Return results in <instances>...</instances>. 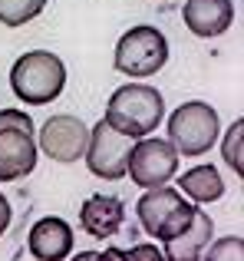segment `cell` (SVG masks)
<instances>
[{
	"label": "cell",
	"mask_w": 244,
	"mask_h": 261,
	"mask_svg": "<svg viewBox=\"0 0 244 261\" xmlns=\"http://www.w3.org/2000/svg\"><path fill=\"white\" fill-rule=\"evenodd\" d=\"M165 116V99L155 86L126 83L106 102V126H112L126 139H145Z\"/></svg>",
	"instance_id": "1"
},
{
	"label": "cell",
	"mask_w": 244,
	"mask_h": 261,
	"mask_svg": "<svg viewBox=\"0 0 244 261\" xmlns=\"http://www.w3.org/2000/svg\"><path fill=\"white\" fill-rule=\"evenodd\" d=\"M10 86L30 106H46L53 102L66 86V66L56 53L50 50H30L13 63Z\"/></svg>",
	"instance_id": "2"
},
{
	"label": "cell",
	"mask_w": 244,
	"mask_h": 261,
	"mask_svg": "<svg viewBox=\"0 0 244 261\" xmlns=\"http://www.w3.org/2000/svg\"><path fill=\"white\" fill-rule=\"evenodd\" d=\"M135 215H139L142 228H145L148 235L159 238L162 245H168L192 225L195 205L185 202L178 189H168L165 185V189L145 192V195L139 198V205H135Z\"/></svg>",
	"instance_id": "3"
},
{
	"label": "cell",
	"mask_w": 244,
	"mask_h": 261,
	"mask_svg": "<svg viewBox=\"0 0 244 261\" xmlns=\"http://www.w3.org/2000/svg\"><path fill=\"white\" fill-rule=\"evenodd\" d=\"M33 119L20 109H0V182H17L37 169Z\"/></svg>",
	"instance_id": "4"
},
{
	"label": "cell",
	"mask_w": 244,
	"mask_h": 261,
	"mask_svg": "<svg viewBox=\"0 0 244 261\" xmlns=\"http://www.w3.org/2000/svg\"><path fill=\"white\" fill-rule=\"evenodd\" d=\"M165 126H168L165 142L178 155H201L215 146L221 122H218L215 106H208V102H201V99H192V102H181V106L168 116Z\"/></svg>",
	"instance_id": "5"
},
{
	"label": "cell",
	"mask_w": 244,
	"mask_h": 261,
	"mask_svg": "<svg viewBox=\"0 0 244 261\" xmlns=\"http://www.w3.org/2000/svg\"><path fill=\"white\" fill-rule=\"evenodd\" d=\"M165 63H168V40L159 27L139 23L119 37V43H116V70L119 73L145 80V76H155Z\"/></svg>",
	"instance_id": "6"
},
{
	"label": "cell",
	"mask_w": 244,
	"mask_h": 261,
	"mask_svg": "<svg viewBox=\"0 0 244 261\" xmlns=\"http://www.w3.org/2000/svg\"><path fill=\"white\" fill-rule=\"evenodd\" d=\"M126 172L145 192L165 189V185L178 175V152H175L165 139H155V136L152 139H139V142H132Z\"/></svg>",
	"instance_id": "7"
},
{
	"label": "cell",
	"mask_w": 244,
	"mask_h": 261,
	"mask_svg": "<svg viewBox=\"0 0 244 261\" xmlns=\"http://www.w3.org/2000/svg\"><path fill=\"white\" fill-rule=\"evenodd\" d=\"M129 152H132V139H126L122 133H116V129L106 126V122H96V126L89 129L83 155H86V166H89L93 175L116 182V178L126 175Z\"/></svg>",
	"instance_id": "8"
},
{
	"label": "cell",
	"mask_w": 244,
	"mask_h": 261,
	"mask_svg": "<svg viewBox=\"0 0 244 261\" xmlns=\"http://www.w3.org/2000/svg\"><path fill=\"white\" fill-rule=\"evenodd\" d=\"M86 139H89L86 122L76 119V116H66V113L63 116H50V119L43 122V129H40V149L46 152V159L63 162V166L83 159Z\"/></svg>",
	"instance_id": "9"
},
{
	"label": "cell",
	"mask_w": 244,
	"mask_h": 261,
	"mask_svg": "<svg viewBox=\"0 0 244 261\" xmlns=\"http://www.w3.org/2000/svg\"><path fill=\"white\" fill-rule=\"evenodd\" d=\"M26 245L37 261H63L73 255V225L56 215H46L30 228Z\"/></svg>",
	"instance_id": "10"
},
{
	"label": "cell",
	"mask_w": 244,
	"mask_h": 261,
	"mask_svg": "<svg viewBox=\"0 0 244 261\" xmlns=\"http://www.w3.org/2000/svg\"><path fill=\"white\" fill-rule=\"evenodd\" d=\"M181 20L195 37L211 40V37H221L234 23V4L231 0H185Z\"/></svg>",
	"instance_id": "11"
},
{
	"label": "cell",
	"mask_w": 244,
	"mask_h": 261,
	"mask_svg": "<svg viewBox=\"0 0 244 261\" xmlns=\"http://www.w3.org/2000/svg\"><path fill=\"white\" fill-rule=\"evenodd\" d=\"M126 222V205L116 195H93L79 208V225L93 238H112Z\"/></svg>",
	"instance_id": "12"
},
{
	"label": "cell",
	"mask_w": 244,
	"mask_h": 261,
	"mask_svg": "<svg viewBox=\"0 0 244 261\" xmlns=\"http://www.w3.org/2000/svg\"><path fill=\"white\" fill-rule=\"evenodd\" d=\"M211 235H215V222L205 215V208H195L192 225H188L175 242L165 245L162 258L165 261H201V255H205L208 245H211Z\"/></svg>",
	"instance_id": "13"
},
{
	"label": "cell",
	"mask_w": 244,
	"mask_h": 261,
	"mask_svg": "<svg viewBox=\"0 0 244 261\" xmlns=\"http://www.w3.org/2000/svg\"><path fill=\"white\" fill-rule=\"evenodd\" d=\"M178 189L192 198L195 208H201V205H208V202H218V198L225 195V182H221V175H218L215 166H195V169H188V172H181Z\"/></svg>",
	"instance_id": "14"
},
{
	"label": "cell",
	"mask_w": 244,
	"mask_h": 261,
	"mask_svg": "<svg viewBox=\"0 0 244 261\" xmlns=\"http://www.w3.org/2000/svg\"><path fill=\"white\" fill-rule=\"evenodd\" d=\"M46 0H0V23L4 27H23L33 17H40Z\"/></svg>",
	"instance_id": "15"
},
{
	"label": "cell",
	"mask_w": 244,
	"mask_h": 261,
	"mask_svg": "<svg viewBox=\"0 0 244 261\" xmlns=\"http://www.w3.org/2000/svg\"><path fill=\"white\" fill-rule=\"evenodd\" d=\"M201 261H244V238L241 235L218 238L215 245H208V251L201 255Z\"/></svg>",
	"instance_id": "16"
},
{
	"label": "cell",
	"mask_w": 244,
	"mask_h": 261,
	"mask_svg": "<svg viewBox=\"0 0 244 261\" xmlns=\"http://www.w3.org/2000/svg\"><path fill=\"white\" fill-rule=\"evenodd\" d=\"M241 139H244V119L234 122L231 133L225 136V146H221V152H225L228 166L234 169V175H244V162H241Z\"/></svg>",
	"instance_id": "17"
},
{
	"label": "cell",
	"mask_w": 244,
	"mask_h": 261,
	"mask_svg": "<svg viewBox=\"0 0 244 261\" xmlns=\"http://www.w3.org/2000/svg\"><path fill=\"white\" fill-rule=\"evenodd\" d=\"M116 261H165L155 245H132V248H109Z\"/></svg>",
	"instance_id": "18"
},
{
	"label": "cell",
	"mask_w": 244,
	"mask_h": 261,
	"mask_svg": "<svg viewBox=\"0 0 244 261\" xmlns=\"http://www.w3.org/2000/svg\"><path fill=\"white\" fill-rule=\"evenodd\" d=\"M73 261H116V258L109 251H79V255H73Z\"/></svg>",
	"instance_id": "19"
},
{
	"label": "cell",
	"mask_w": 244,
	"mask_h": 261,
	"mask_svg": "<svg viewBox=\"0 0 244 261\" xmlns=\"http://www.w3.org/2000/svg\"><path fill=\"white\" fill-rule=\"evenodd\" d=\"M10 215H13V212H10V202H7V198L0 195V235H4V231L10 228Z\"/></svg>",
	"instance_id": "20"
}]
</instances>
